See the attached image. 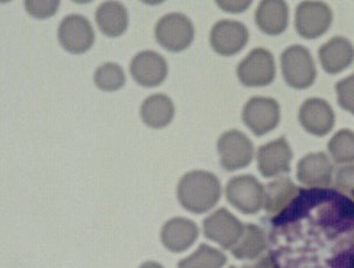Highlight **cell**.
I'll return each instance as SVG.
<instances>
[{"mask_svg":"<svg viewBox=\"0 0 354 268\" xmlns=\"http://www.w3.org/2000/svg\"><path fill=\"white\" fill-rule=\"evenodd\" d=\"M59 1H25L26 11L37 19L50 18L59 10Z\"/></svg>","mask_w":354,"mask_h":268,"instance_id":"4316f807","label":"cell"},{"mask_svg":"<svg viewBox=\"0 0 354 268\" xmlns=\"http://www.w3.org/2000/svg\"><path fill=\"white\" fill-rule=\"evenodd\" d=\"M255 21L259 28L268 35H280L287 30L289 10L282 0H265L255 12Z\"/></svg>","mask_w":354,"mask_h":268,"instance_id":"ac0fdd59","label":"cell"},{"mask_svg":"<svg viewBox=\"0 0 354 268\" xmlns=\"http://www.w3.org/2000/svg\"><path fill=\"white\" fill-rule=\"evenodd\" d=\"M280 119V105L273 98L253 97L243 107V123L255 136H263L273 131Z\"/></svg>","mask_w":354,"mask_h":268,"instance_id":"52a82bcc","label":"cell"},{"mask_svg":"<svg viewBox=\"0 0 354 268\" xmlns=\"http://www.w3.org/2000/svg\"><path fill=\"white\" fill-rule=\"evenodd\" d=\"M243 268H279L277 267V262L274 260L273 258L270 256L266 257L259 258L258 260L254 261L252 265H248Z\"/></svg>","mask_w":354,"mask_h":268,"instance_id":"f546056e","label":"cell"},{"mask_svg":"<svg viewBox=\"0 0 354 268\" xmlns=\"http://www.w3.org/2000/svg\"><path fill=\"white\" fill-rule=\"evenodd\" d=\"M96 21L104 35L117 37L127 30L129 13L119 1H105L97 8Z\"/></svg>","mask_w":354,"mask_h":268,"instance_id":"d6986e66","label":"cell"},{"mask_svg":"<svg viewBox=\"0 0 354 268\" xmlns=\"http://www.w3.org/2000/svg\"><path fill=\"white\" fill-rule=\"evenodd\" d=\"M221 10L231 13H239V12L248 10V6L252 4L251 1H217Z\"/></svg>","mask_w":354,"mask_h":268,"instance_id":"f1b7e54d","label":"cell"},{"mask_svg":"<svg viewBox=\"0 0 354 268\" xmlns=\"http://www.w3.org/2000/svg\"><path fill=\"white\" fill-rule=\"evenodd\" d=\"M139 268H163L162 265L158 264V262H154V261H148V262H145L144 265H141Z\"/></svg>","mask_w":354,"mask_h":268,"instance_id":"4dcf8cb0","label":"cell"},{"mask_svg":"<svg viewBox=\"0 0 354 268\" xmlns=\"http://www.w3.org/2000/svg\"><path fill=\"white\" fill-rule=\"evenodd\" d=\"M299 123L306 132L314 136H326L335 125V114L331 105L321 98H310L301 107Z\"/></svg>","mask_w":354,"mask_h":268,"instance_id":"5bb4252c","label":"cell"},{"mask_svg":"<svg viewBox=\"0 0 354 268\" xmlns=\"http://www.w3.org/2000/svg\"><path fill=\"white\" fill-rule=\"evenodd\" d=\"M175 116V107L169 97L162 93L151 95L141 107V118L151 129H163L169 125Z\"/></svg>","mask_w":354,"mask_h":268,"instance_id":"ffe728a7","label":"cell"},{"mask_svg":"<svg viewBox=\"0 0 354 268\" xmlns=\"http://www.w3.org/2000/svg\"><path fill=\"white\" fill-rule=\"evenodd\" d=\"M230 268H236V267H230Z\"/></svg>","mask_w":354,"mask_h":268,"instance_id":"1f68e13d","label":"cell"},{"mask_svg":"<svg viewBox=\"0 0 354 268\" xmlns=\"http://www.w3.org/2000/svg\"><path fill=\"white\" fill-rule=\"evenodd\" d=\"M335 184L337 189L344 194H354V165L338 169Z\"/></svg>","mask_w":354,"mask_h":268,"instance_id":"83f0119b","label":"cell"},{"mask_svg":"<svg viewBox=\"0 0 354 268\" xmlns=\"http://www.w3.org/2000/svg\"><path fill=\"white\" fill-rule=\"evenodd\" d=\"M336 90L340 107L354 114V74L338 82Z\"/></svg>","mask_w":354,"mask_h":268,"instance_id":"484cf974","label":"cell"},{"mask_svg":"<svg viewBox=\"0 0 354 268\" xmlns=\"http://www.w3.org/2000/svg\"><path fill=\"white\" fill-rule=\"evenodd\" d=\"M125 82L124 70L115 63H105L95 74V83L103 91H117L125 85Z\"/></svg>","mask_w":354,"mask_h":268,"instance_id":"d4e9b609","label":"cell"},{"mask_svg":"<svg viewBox=\"0 0 354 268\" xmlns=\"http://www.w3.org/2000/svg\"><path fill=\"white\" fill-rule=\"evenodd\" d=\"M59 41L66 52L73 54L88 52L95 42L91 22L80 15H68L59 25Z\"/></svg>","mask_w":354,"mask_h":268,"instance_id":"9c48e42d","label":"cell"},{"mask_svg":"<svg viewBox=\"0 0 354 268\" xmlns=\"http://www.w3.org/2000/svg\"><path fill=\"white\" fill-rule=\"evenodd\" d=\"M195 30L192 20L182 13H169L155 26V37L169 52H182L192 44Z\"/></svg>","mask_w":354,"mask_h":268,"instance_id":"3957f363","label":"cell"},{"mask_svg":"<svg viewBox=\"0 0 354 268\" xmlns=\"http://www.w3.org/2000/svg\"><path fill=\"white\" fill-rule=\"evenodd\" d=\"M245 225L229 210L218 209L203 222L204 235L219 244L223 249H232L243 235Z\"/></svg>","mask_w":354,"mask_h":268,"instance_id":"30bf717a","label":"cell"},{"mask_svg":"<svg viewBox=\"0 0 354 268\" xmlns=\"http://www.w3.org/2000/svg\"><path fill=\"white\" fill-rule=\"evenodd\" d=\"M292 159V148L284 138L266 143L257 153L259 172L263 177H277L290 172Z\"/></svg>","mask_w":354,"mask_h":268,"instance_id":"4fadbf2b","label":"cell"},{"mask_svg":"<svg viewBox=\"0 0 354 268\" xmlns=\"http://www.w3.org/2000/svg\"><path fill=\"white\" fill-rule=\"evenodd\" d=\"M333 177V166L328 155L322 152L311 153L297 165V179L308 187H328Z\"/></svg>","mask_w":354,"mask_h":268,"instance_id":"9a60e30c","label":"cell"},{"mask_svg":"<svg viewBox=\"0 0 354 268\" xmlns=\"http://www.w3.org/2000/svg\"><path fill=\"white\" fill-rule=\"evenodd\" d=\"M328 152L337 163L354 162V132L342 129L328 141Z\"/></svg>","mask_w":354,"mask_h":268,"instance_id":"cb8c5ba5","label":"cell"},{"mask_svg":"<svg viewBox=\"0 0 354 268\" xmlns=\"http://www.w3.org/2000/svg\"><path fill=\"white\" fill-rule=\"evenodd\" d=\"M331 8L322 1H303L296 8L295 27L304 39H317L331 26Z\"/></svg>","mask_w":354,"mask_h":268,"instance_id":"8992f818","label":"cell"},{"mask_svg":"<svg viewBox=\"0 0 354 268\" xmlns=\"http://www.w3.org/2000/svg\"><path fill=\"white\" fill-rule=\"evenodd\" d=\"M221 165L227 172L248 167L253 160L254 148L248 136L239 131H227L218 140Z\"/></svg>","mask_w":354,"mask_h":268,"instance_id":"5b68a950","label":"cell"},{"mask_svg":"<svg viewBox=\"0 0 354 268\" xmlns=\"http://www.w3.org/2000/svg\"><path fill=\"white\" fill-rule=\"evenodd\" d=\"M227 258L221 251L202 244L195 253L180 261L178 268H221Z\"/></svg>","mask_w":354,"mask_h":268,"instance_id":"603a6c76","label":"cell"},{"mask_svg":"<svg viewBox=\"0 0 354 268\" xmlns=\"http://www.w3.org/2000/svg\"><path fill=\"white\" fill-rule=\"evenodd\" d=\"M284 81L294 89L309 88L316 80L314 59L306 48L295 44L287 48L281 56Z\"/></svg>","mask_w":354,"mask_h":268,"instance_id":"7a4b0ae2","label":"cell"},{"mask_svg":"<svg viewBox=\"0 0 354 268\" xmlns=\"http://www.w3.org/2000/svg\"><path fill=\"white\" fill-rule=\"evenodd\" d=\"M353 60V44L345 37H332L319 48V61L328 74H339L352 64Z\"/></svg>","mask_w":354,"mask_h":268,"instance_id":"2e32d148","label":"cell"},{"mask_svg":"<svg viewBox=\"0 0 354 268\" xmlns=\"http://www.w3.org/2000/svg\"><path fill=\"white\" fill-rule=\"evenodd\" d=\"M248 42V28L236 20H221L211 30V47L219 55H236L243 51Z\"/></svg>","mask_w":354,"mask_h":268,"instance_id":"8fae6325","label":"cell"},{"mask_svg":"<svg viewBox=\"0 0 354 268\" xmlns=\"http://www.w3.org/2000/svg\"><path fill=\"white\" fill-rule=\"evenodd\" d=\"M263 191L254 177L241 175L233 177L226 187V197L236 209L243 213H257L263 204Z\"/></svg>","mask_w":354,"mask_h":268,"instance_id":"ba28073f","label":"cell"},{"mask_svg":"<svg viewBox=\"0 0 354 268\" xmlns=\"http://www.w3.org/2000/svg\"><path fill=\"white\" fill-rule=\"evenodd\" d=\"M236 75L245 87L260 88L272 84L275 78V62L272 53L255 48L236 68Z\"/></svg>","mask_w":354,"mask_h":268,"instance_id":"277c9868","label":"cell"},{"mask_svg":"<svg viewBox=\"0 0 354 268\" xmlns=\"http://www.w3.org/2000/svg\"><path fill=\"white\" fill-rule=\"evenodd\" d=\"M133 80L145 88L161 84L168 75V64L163 56L153 51H145L133 57L129 64Z\"/></svg>","mask_w":354,"mask_h":268,"instance_id":"7c38bea8","label":"cell"},{"mask_svg":"<svg viewBox=\"0 0 354 268\" xmlns=\"http://www.w3.org/2000/svg\"><path fill=\"white\" fill-rule=\"evenodd\" d=\"M197 237V225L183 217H176L167 222L161 231L163 245L174 253H180L189 249Z\"/></svg>","mask_w":354,"mask_h":268,"instance_id":"e0dca14e","label":"cell"},{"mask_svg":"<svg viewBox=\"0 0 354 268\" xmlns=\"http://www.w3.org/2000/svg\"><path fill=\"white\" fill-rule=\"evenodd\" d=\"M299 195V189L289 177H283L270 182L263 191V209L270 213L283 211Z\"/></svg>","mask_w":354,"mask_h":268,"instance_id":"44dd1931","label":"cell"},{"mask_svg":"<svg viewBox=\"0 0 354 268\" xmlns=\"http://www.w3.org/2000/svg\"><path fill=\"white\" fill-rule=\"evenodd\" d=\"M267 247L265 232L254 224H246L243 235L231 249L233 256L240 260H255Z\"/></svg>","mask_w":354,"mask_h":268,"instance_id":"7402d4cb","label":"cell"},{"mask_svg":"<svg viewBox=\"0 0 354 268\" xmlns=\"http://www.w3.org/2000/svg\"><path fill=\"white\" fill-rule=\"evenodd\" d=\"M218 177L210 172L194 170L182 177L177 187L181 206L190 213H204L212 209L221 199Z\"/></svg>","mask_w":354,"mask_h":268,"instance_id":"6da1fadb","label":"cell"}]
</instances>
